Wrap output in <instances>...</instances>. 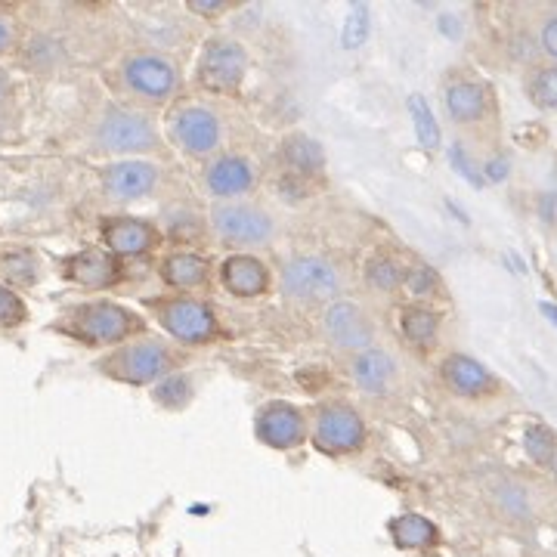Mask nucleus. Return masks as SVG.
<instances>
[{
	"label": "nucleus",
	"instance_id": "f257e3e1",
	"mask_svg": "<svg viewBox=\"0 0 557 557\" xmlns=\"http://www.w3.org/2000/svg\"><path fill=\"white\" fill-rule=\"evenodd\" d=\"M103 372H109L112 378L130 381V384L165 381L171 372V353L158 341H140V344L115 350L103 363Z\"/></svg>",
	"mask_w": 557,
	"mask_h": 557
},
{
	"label": "nucleus",
	"instance_id": "f03ea898",
	"mask_svg": "<svg viewBox=\"0 0 557 557\" xmlns=\"http://www.w3.org/2000/svg\"><path fill=\"white\" fill-rule=\"evenodd\" d=\"M282 285L291 294L294 301H304V304H325L332 301L341 279L338 270L329 264V260L322 257H294L291 264L282 270Z\"/></svg>",
	"mask_w": 557,
	"mask_h": 557
},
{
	"label": "nucleus",
	"instance_id": "7ed1b4c3",
	"mask_svg": "<svg viewBox=\"0 0 557 557\" xmlns=\"http://www.w3.org/2000/svg\"><path fill=\"white\" fill-rule=\"evenodd\" d=\"M72 329L75 335H81L84 341L93 344H115L124 341L127 335H134L140 329V319L109 301L100 304H84L72 313Z\"/></svg>",
	"mask_w": 557,
	"mask_h": 557
},
{
	"label": "nucleus",
	"instance_id": "20e7f679",
	"mask_svg": "<svg viewBox=\"0 0 557 557\" xmlns=\"http://www.w3.org/2000/svg\"><path fill=\"white\" fill-rule=\"evenodd\" d=\"M214 229L236 245H264L273 236V220L267 211L254 205H239V202H220L211 211Z\"/></svg>",
	"mask_w": 557,
	"mask_h": 557
},
{
	"label": "nucleus",
	"instance_id": "39448f33",
	"mask_svg": "<svg viewBox=\"0 0 557 557\" xmlns=\"http://www.w3.org/2000/svg\"><path fill=\"white\" fill-rule=\"evenodd\" d=\"M96 137L109 152H146L158 143L152 121L130 109H109Z\"/></svg>",
	"mask_w": 557,
	"mask_h": 557
},
{
	"label": "nucleus",
	"instance_id": "423d86ee",
	"mask_svg": "<svg viewBox=\"0 0 557 557\" xmlns=\"http://www.w3.org/2000/svg\"><path fill=\"white\" fill-rule=\"evenodd\" d=\"M124 84L146 100H165L177 87V69L158 53H137L124 62Z\"/></svg>",
	"mask_w": 557,
	"mask_h": 557
},
{
	"label": "nucleus",
	"instance_id": "0eeeda50",
	"mask_svg": "<svg viewBox=\"0 0 557 557\" xmlns=\"http://www.w3.org/2000/svg\"><path fill=\"white\" fill-rule=\"evenodd\" d=\"M171 137L189 155H208L220 143V121L211 109L189 106L171 118Z\"/></svg>",
	"mask_w": 557,
	"mask_h": 557
},
{
	"label": "nucleus",
	"instance_id": "6e6552de",
	"mask_svg": "<svg viewBox=\"0 0 557 557\" xmlns=\"http://www.w3.org/2000/svg\"><path fill=\"white\" fill-rule=\"evenodd\" d=\"M245 50L236 41H208L205 53H202V65L199 75L202 84H208L211 90H233L242 78H245Z\"/></svg>",
	"mask_w": 557,
	"mask_h": 557
},
{
	"label": "nucleus",
	"instance_id": "1a4fd4ad",
	"mask_svg": "<svg viewBox=\"0 0 557 557\" xmlns=\"http://www.w3.org/2000/svg\"><path fill=\"white\" fill-rule=\"evenodd\" d=\"M161 316V325L180 341L186 344H199V341H208L217 329L214 322V313L199 304V301H189V298H180V301H168L165 307L158 310Z\"/></svg>",
	"mask_w": 557,
	"mask_h": 557
},
{
	"label": "nucleus",
	"instance_id": "9d476101",
	"mask_svg": "<svg viewBox=\"0 0 557 557\" xmlns=\"http://www.w3.org/2000/svg\"><path fill=\"white\" fill-rule=\"evenodd\" d=\"M363 418L347 406H329L316 418V446L325 452H350L363 443Z\"/></svg>",
	"mask_w": 557,
	"mask_h": 557
},
{
	"label": "nucleus",
	"instance_id": "9b49d317",
	"mask_svg": "<svg viewBox=\"0 0 557 557\" xmlns=\"http://www.w3.org/2000/svg\"><path fill=\"white\" fill-rule=\"evenodd\" d=\"M325 332L329 338L344 347V350H369L372 341V322L363 313V307H356L353 301H335L325 313Z\"/></svg>",
	"mask_w": 557,
	"mask_h": 557
},
{
	"label": "nucleus",
	"instance_id": "f8f14e48",
	"mask_svg": "<svg viewBox=\"0 0 557 557\" xmlns=\"http://www.w3.org/2000/svg\"><path fill=\"white\" fill-rule=\"evenodd\" d=\"M257 437L273 449H291L304 440V415L288 403H276L257 415Z\"/></svg>",
	"mask_w": 557,
	"mask_h": 557
},
{
	"label": "nucleus",
	"instance_id": "ddd939ff",
	"mask_svg": "<svg viewBox=\"0 0 557 557\" xmlns=\"http://www.w3.org/2000/svg\"><path fill=\"white\" fill-rule=\"evenodd\" d=\"M106 189L115 195V199H140V195H149L158 183V171L149 165V161H118L103 174Z\"/></svg>",
	"mask_w": 557,
	"mask_h": 557
},
{
	"label": "nucleus",
	"instance_id": "4468645a",
	"mask_svg": "<svg viewBox=\"0 0 557 557\" xmlns=\"http://www.w3.org/2000/svg\"><path fill=\"white\" fill-rule=\"evenodd\" d=\"M103 236H106V245L112 254H121V257H137V254H146L155 242H158V233L143 223V220H134V217H118V220H106L103 223Z\"/></svg>",
	"mask_w": 557,
	"mask_h": 557
},
{
	"label": "nucleus",
	"instance_id": "2eb2a0df",
	"mask_svg": "<svg viewBox=\"0 0 557 557\" xmlns=\"http://www.w3.org/2000/svg\"><path fill=\"white\" fill-rule=\"evenodd\" d=\"M205 183L214 195L229 199V195H242L254 186V168L242 155H220L208 165Z\"/></svg>",
	"mask_w": 557,
	"mask_h": 557
},
{
	"label": "nucleus",
	"instance_id": "dca6fc26",
	"mask_svg": "<svg viewBox=\"0 0 557 557\" xmlns=\"http://www.w3.org/2000/svg\"><path fill=\"white\" fill-rule=\"evenodd\" d=\"M220 279H223L226 291L239 294V298H254V294H260V291L267 288L270 273H267V267L260 264L257 257L236 254V257H229L226 264H223Z\"/></svg>",
	"mask_w": 557,
	"mask_h": 557
},
{
	"label": "nucleus",
	"instance_id": "f3484780",
	"mask_svg": "<svg viewBox=\"0 0 557 557\" xmlns=\"http://www.w3.org/2000/svg\"><path fill=\"white\" fill-rule=\"evenodd\" d=\"M69 276L84 288H106L118 279V260L112 251L87 248L69 260Z\"/></svg>",
	"mask_w": 557,
	"mask_h": 557
},
{
	"label": "nucleus",
	"instance_id": "a211bd4d",
	"mask_svg": "<svg viewBox=\"0 0 557 557\" xmlns=\"http://www.w3.org/2000/svg\"><path fill=\"white\" fill-rule=\"evenodd\" d=\"M443 378L452 390L465 393V397H477V393L493 387V375H489L477 359L465 356V353H452L443 363Z\"/></svg>",
	"mask_w": 557,
	"mask_h": 557
},
{
	"label": "nucleus",
	"instance_id": "6ab92c4d",
	"mask_svg": "<svg viewBox=\"0 0 557 557\" xmlns=\"http://www.w3.org/2000/svg\"><path fill=\"white\" fill-rule=\"evenodd\" d=\"M446 112L458 124L480 121L486 112V90L477 81H455L446 87Z\"/></svg>",
	"mask_w": 557,
	"mask_h": 557
},
{
	"label": "nucleus",
	"instance_id": "aec40b11",
	"mask_svg": "<svg viewBox=\"0 0 557 557\" xmlns=\"http://www.w3.org/2000/svg\"><path fill=\"white\" fill-rule=\"evenodd\" d=\"M353 378L363 390L381 393L393 378V359L381 347H369L353 359Z\"/></svg>",
	"mask_w": 557,
	"mask_h": 557
},
{
	"label": "nucleus",
	"instance_id": "412c9836",
	"mask_svg": "<svg viewBox=\"0 0 557 557\" xmlns=\"http://www.w3.org/2000/svg\"><path fill=\"white\" fill-rule=\"evenodd\" d=\"M165 279L177 288H199L205 285L208 279V264L199 257V254H186V251H177L165 260V267H161Z\"/></svg>",
	"mask_w": 557,
	"mask_h": 557
},
{
	"label": "nucleus",
	"instance_id": "4be33fe9",
	"mask_svg": "<svg viewBox=\"0 0 557 557\" xmlns=\"http://www.w3.org/2000/svg\"><path fill=\"white\" fill-rule=\"evenodd\" d=\"M282 158L288 165L298 171V174H319L322 165H325V155H322V146L310 137H288L285 146H282Z\"/></svg>",
	"mask_w": 557,
	"mask_h": 557
},
{
	"label": "nucleus",
	"instance_id": "5701e85b",
	"mask_svg": "<svg viewBox=\"0 0 557 557\" xmlns=\"http://www.w3.org/2000/svg\"><path fill=\"white\" fill-rule=\"evenodd\" d=\"M393 539L400 548H428L437 539V527L421 514H403L393 520Z\"/></svg>",
	"mask_w": 557,
	"mask_h": 557
},
{
	"label": "nucleus",
	"instance_id": "b1692460",
	"mask_svg": "<svg viewBox=\"0 0 557 557\" xmlns=\"http://www.w3.org/2000/svg\"><path fill=\"white\" fill-rule=\"evenodd\" d=\"M409 115H412V124H415L418 143L428 149V152H434L440 146V124H437L428 100H424V96H418V93H412L409 96Z\"/></svg>",
	"mask_w": 557,
	"mask_h": 557
},
{
	"label": "nucleus",
	"instance_id": "393cba45",
	"mask_svg": "<svg viewBox=\"0 0 557 557\" xmlns=\"http://www.w3.org/2000/svg\"><path fill=\"white\" fill-rule=\"evenodd\" d=\"M437 325H440L437 313L424 310V307H406L403 316H400V329H403V335H406L412 344H428V341H434Z\"/></svg>",
	"mask_w": 557,
	"mask_h": 557
},
{
	"label": "nucleus",
	"instance_id": "a878e982",
	"mask_svg": "<svg viewBox=\"0 0 557 557\" xmlns=\"http://www.w3.org/2000/svg\"><path fill=\"white\" fill-rule=\"evenodd\" d=\"M523 449L539 465H554L557 462V437L545 428V424H530L523 434Z\"/></svg>",
	"mask_w": 557,
	"mask_h": 557
},
{
	"label": "nucleus",
	"instance_id": "bb28decb",
	"mask_svg": "<svg viewBox=\"0 0 557 557\" xmlns=\"http://www.w3.org/2000/svg\"><path fill=\"white\" fill-rule=\"evenodd\" d=\"M366 279L372 288L378 291H393V288H400L406 282V273L403 267L397 264V260H390V257H372L369 260V267H366Z\"/></svg>",
	"mask_w": 557,
	"mask_h": 557
},
{
	"label": "nucleus",
	"instance_id": "cd10ccee",
	"mask_svg": "<svg viewBox=\"0 0 557 557\" xmlns=\"http://www.w3.org/2000/svg\"><path fill=\"white\" fill-rule=\"evenodd\" d=\"M530 100L542 109H557V65L539 69L530 78Z\"/></svg>",
	"mask_w": 557,
	"mask_h": 557
},
{
	"label": "nucleus",
	"instance_id": "c85d7f7f",
	"mask_svg": "<svg viewBox=\"0 0 557 557\" xmlns=\"http://www.w3.org/2000/svg\"><path fill=\"white\" fill-rule=\"evenodd\" d=\"M369 25H372V13L366 4H353V10L347 13V22H344V35H341V44L347 50L359 47L366 38H369Z\"/></svg>",
	"mask_w": 557,
	"mask_h": 557
},
{
	"label": "nucleus",
	"instance_id": "c756f323",
	"mask_svg": "<svg viewBox=\"0 0 557 557\" xmlns=\"http://www.w3.org/2000/svg\"><path fill=\"white\" fill-rule=\"evenodd\" d=\"M0 273H4L7 279H13V282L31 285L35 282V273H38L35 257H31L28 251H10V254L0 257Z\"/></svg>",
	"mask_w": 557,
	"mask_h": 557
},
{
	"label": "nucleus",
	"instance_id": "7c9ffc66",
	"mask_svg": "<svg viewBox=\"0 0 557 557\" xmlns=\"http://www.w3.org/2000/svg\"><path fill=\"white\" fill-rule=\"evenodd\" d=\"M25 319V304L19 301V294L0 285V329H13Z\"/></svg>",
	"mask_w": 557,
	"mask_h": 557
},
{
	"label": "nucleus",
	"instance_id": "2f4dec72",
	"mask_svg": "<svg viewBox=\"0 0 557 557\" xmlns=\"http://www.w3.org/2000/svg\"><path fill=\"white\" fill-rule=\"evenodd\" d=\"M449 165H452V171L462 174V177H465L471 186H477V189H483V186H486L483 171H477V165H474L471 155H468L462 146H452V149H449Z\"/></svg>",
	"mask_w": 557,
	"mask_h": 557
},
{
	"label": "nucleus",
	"instance_id": "473e14b6",
	"mask_svg": "<svg viewBox=\"0 0 557 557\" xmlns=\"http://www.w3.org/2000/svg\"><path fill=\"white\" fill-rule=\"evenodd\" d=\"M186 397H189V384L180 375H168L165 381L155 387V400H161L165 406H180Z\"/></svg>",
	"mask_w": 557,
	"mask_h": 557
},
{
	"label": "nucleus",
	"instance_id": "72a5a7b5",
	"mask_svg": "<svg viewBox=\"0 0 557 557\" xmlns=\"http://www.w3.org/2000/svg\"><path fill=\"white\" fill-rule=\"evenodd\" d=\"M406 285L415 291V294H431L437 288V273L431 267H418L406 276Z\"/></svg>",
	"mask_w": 557,
	"mask_h": 557
},
{
	"label": "nucleus",
	"instance_id": "f704fd0d",
	"mask_svg": "<svg viewBox=\"0 0 557 557\" xmlns=\"http://www.w3.org/2000/svg\"><path fill=\"white\" fill-rule=\"evenodd\" d=\"M542 47L551 59H557V16L545 19L542 25Z\"/></svg>",
	"mask_w": 557,
	"mask_h": 557
},
{
	"label": "nucleus",
	"instance_id": "c9c22d12",
	"mask_svg": "<svg viewBox=\"0 0 557 557\" xmlns=\"http://www.w3.org/2000/svg\"><path fill=\"white\" fill-rule=\"evenodd\" d=\"M508 171H511L508 158H493V161H489V165L483 168V180H489V183H502V180L508 177Z\"/></svg>",
	"mask_w": 557,
	"mask_h": 557
},
{
	"label": "nucleus",
	"instance_id": "e433bc0d",
	"mask_svg": "<svg viewBox=\"0 0 557 557\" xmlns=\"http://www.w3.org/2000/svg\"><path fill=\"white\" fill-rule=\"evenodd\" d=\"M189 7L195 13H220V10H226L223 0H189Z\"/></svg>",
	"mask_w": 557,
	"mask_h": 557
},
{
	"label": "nucleus",
	"instance_id": "4c0bfd02",
	"mask_svg": "<svg viewBox=\"0 0 557 557\" xmlns=\"http://www.w3.org/2000/svg\"><path fill=\"white\" fill-rule=\"evenodd\" d=\"M10 44H13V31H10V25L4 19H0V53H4Z\"/></svg>",
	"mask_w": 557,
	"mask_h": 557
},
{
	"label": "nucleus",
	"instance_id": "58836bf2",
	"mask_svg": "<svg viewBox=\"0 0 557 557\" xmlns=\"http://www.w3.org/2000/svg\"><path fill=\"white\" fill-rule=\"evenodd\" d=\"M539 313H542V316H545V319H548V322L554 325V329H557V307H554V304L542 301V304H539Z\"/></svg>",
	"mask_w": 557,
	"mask_h": 557
},
{
	"label": "nucleus",
	"instance_id": "ea45409f",
	"mask_svg": "<svg viewBox=\"0 0 557 557\" xmlns=\"http://www.w3.org/2000/svg\"><path fill=\"white\" fill-rule=\"evenodd\" d=\"M7 96H10V78H7L4 72H0V103H4Z\"/></svg>",
	"mask_w": 557,
	"mask_h": 557
}]
</instances>
